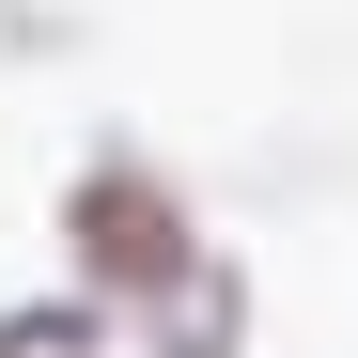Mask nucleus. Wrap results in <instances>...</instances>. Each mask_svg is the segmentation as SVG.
Segmentation results:
<instances>
[{
    "mask_svg": "<svg viewBox=\"0 0 358 358\" xmlns=\"http://www.w3.org/2000/svg\"><path fill=\"white\" fill-rule=\"evenodd\" d=\"M63 234H78V265H94V280H125V296H141V280H171V265L203 250V234H187V203H171V187H156L141 156H109V171H78V203H63Z\"/></svg>",
    "mask_w": 358,
    "mask_h": 358,
    "instance_id": "obj_1",
    "label": "nucleus"
},
{
    "mask_svg": "<svg viewBox=\"0 0 358 358\" xmlns=\"http://www.w3.org/2000/svg\"><path fill=\"white\" fill-rule=\"evenodd\" d=\"M141 327H156V358H234L250 343V280H234L218 250H187L171 280H141Z\"/></svg>",
    "mask_w": 358,
    "mask_h": 358,
    "instance_id": "obj_2",
    "label": "nucleus"
},
{
    "mask_svg": "<svg viewBox=\"0 0 358 358\" xmlns=\"http://www.w3.org/2000/svg\"><path fill=\"white\" fill-rule=\"evenodd\" d=\"M0 358H94V312H78V296H63V312H16Z\"/></svg>",
    "mask_w": 358,
    "mask_h": 358,
    "instance_id": "obj_3",
    "label": "nucleus"
}]
</instances>
